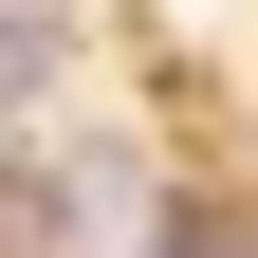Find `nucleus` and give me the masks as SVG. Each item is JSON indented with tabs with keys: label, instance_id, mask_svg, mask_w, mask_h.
<instances>
[]
</instances>
